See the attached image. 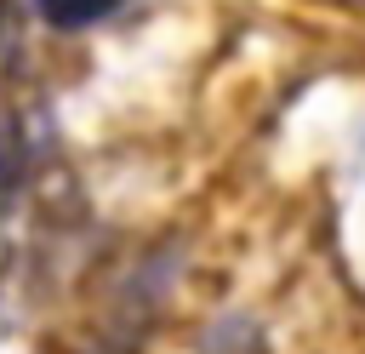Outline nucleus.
I'll use <instances>...</instances> for the list:
<instances>
[{
    "label": "nucleus",
    "instance_id": "obj_1",
    "mask_svg": "<svg viewBox=\"0 0 365 354\" xmlns=\"http://www.w3.org/2000/svg\"><path fill=\"white\" fill-rule=\"evenodd\" d=\"M114 6H120V0H40L46 23H57V29H86V23L108 17Z\"/></svg>",
    "mask_w": 365,
    "mask_h": 354
}]
</instances>
